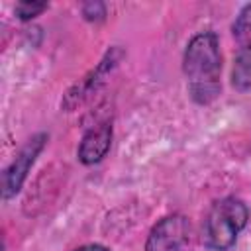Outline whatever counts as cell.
<instances>
[{
  "label": "cell",
  "mask_w": 251,
  "mask_h": 251,
  "mask_svg": "<svg viewBox=\"0 0 251 251\" xmlns=\"http://www.w3.org/2000/svg\"><path fill=\"white\" fill-rule=\"evenodd\" d=\"M45 141H47V133H37L33 135L24 147L22 151L16 155V159L6 167L4 175H2V194L4 198H12L24 184L31 165L35 163L37 155L41 153V149L45 147Z\"/></svg>",
  "instance_id": "cell-5"
},
{
  "label": "cell",
  "mask_w": 251,
  "mask_h": 251,
  "mask_svg": "<svg viewBox=\"0 0 251 251\" xmlns=\"http://www.w3.org/2000/svg\"><path fill=\"white\" fill-rule=\"evenodd\" d=\"M194 241V229L186 216L171 214L161 218L149 231L145 251H188Z\"/></svg>",
  "instance_id": "cell-3"
},
{
  "label": "cell",
  "mask_w": 251,
  "mask_h": 251,
  "mask_svg": "<svg viewBox=\"0 0 251 251\" xmlns=\"http://www.w3.org/2000/svg\"><path fill=\"white\" fill-rule=\"evenodd\" d=\"M249 218V210L243 200L235 196H226L212 204L204 227L202 241L212 251H227L233 247L239 231L245 227Z\"/></svg>",
  "instance_id": "cell-2"
},
{
  "label": "cell",
  "mask_w": 251,
  "mask_h": 251,
  "mask_svg": "<svg viewBox=\"0 0 251 251\" xmlns=\"http://www.w3.org/2000/svg\"><path fill=\"white\" fill-rule=\"evenodd\" d=\"M235 55L231 67V84L239 92H251V4H245L231 25Z\"/></svg>",
  "instance_id": "cell-4"
},
{
  "label": "cell",
  "mask_w": 251,
  "mask_h": 251,
  "mask_svg": "<svg viewBox=\"0 0 251 251\" xmlns=\"http://www.w3.org/2000/svg\"><path fill=\"white\" fill-rule=\"evenodd\" d=\"M112 141V126L110 122H100L92 126L80 139L78 145V159L84 165H94L102 161L110 149Z\"/></svg>",
  "instance_id": "cell-6"
},
{
  "label": "cell",
  "mask_w": 251,
  "mask_h": 251,
  "mask_svg": "<svg viewBox=\"0 0 251 251\" xmlns=\"http://www.w3.org/2000/svg\"><path fill=\"white\" fill-rule=\"evenodd\" d=\"M75 251H110V249H106L104 245H98V243H88V245H82Z\"/></svg>",
  "instance_id": "cell-10"
},
{
  "label": "cell",
  "mask_w": 251,
  "mask_h": 251,
  "mask_svg": "<svg viewBox=\"0 0 251 251\" xmlns=\"http://www.w3.org/2000/svg\"><path fill=\"white\" fill-rule=\"evenodd\" d=\"M82 14L86 20L96 22V20H102L106 16V6L102 2H88L82 6Z\"/></svg>",
  "instance_id": "cell-9"
},
{
  "label": "cell",
  "mask_w": 251,
  "mask_h": 251,
  "mask_svg": "<svg viewBox=\"0 0 251 251\" xmlns=\"http://www.w3.org/2000/svg\"><path fill=\"white\" fill-rule=\"evenodd\" d=\"M47 10V2H18L16 4V16L20 20H31Z\"/></svg>",
  "instance_id": "cell-8"
},
{
  "label": "cell",
  "mask_w": 251,
  "mask_h": 251,
  "mask_svg": "<svg viewBox=\"0 0 251 251\" xmlns=\"http://www.w3.org/2000/svg\"><path fill=\"white\" fill-rule=\"evenodd\" d=\"M120 55H122L120 49H110V51L106 53V57L100 61V65H98L88 76H84L80 82H76V84L67 92V96H65V100H63V106H65L67 110H73L76 104H80V102L92 92V88L102 80V76H104L110 69L116 67Z\"/></svg>",
  "instance_id": "cell-7"
},
{
  "label": "cell",
  "mask_w": 251,
  "mask_h": 251,
  "mask_svg": "<svg viewBox=\"0 0 251 251\" xmlns=\"http://www.w3.org/2000/svg\"><path fill=\"white\" fill-rule=\"evenodd\" d=\"M182 71L188 82L190 98L196 104H210L218 98L222 88V53L214 31H200L186 43Z\"/></svg>",
  "instance_id": "cell-1"
}]
</instances>
